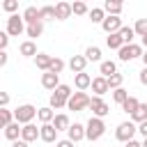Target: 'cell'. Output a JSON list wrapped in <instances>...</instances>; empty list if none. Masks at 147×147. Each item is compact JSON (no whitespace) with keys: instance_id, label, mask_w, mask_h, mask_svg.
Wrapping results in <instances>:
<instances>
[{"instance_id":"obj_1","label":"cell","mask_w":147,"mask_h":147,"mask_svg":"<svg viewBox=\"0 0 147 147\" xmlns=\"http://www.w3.org/2000/svg\"><path fill=\"white\" fill-rule=\"evenodd\" d=\"M71 94H74V92H71V87H69V85H60V87L51 94V103H48V106H51L53 110H60V108H64V106L69 103Z\"/></svg>"},{"instance_id":"obj_2","label":"cell","mask_w":147,"mask_h":147,"mask_svg":"<svg viewBox=\"0 0 147 147\" xmlns=\"http://www.w3.org/2000/svg\"><path fill=\"white\" fill-rule=\"evenodd\" d=\"M103 133H106V122H103L101 117H90L87 124H85V138L94 142V140H99Z\"/></svg>"},{"instance_id":"obj_3","label":"cell","mask_w":147,"mask_h":147,"mask_svg":"<svg viewBox=\"0 0 147 147\" xmlns=\"http://www.w3.org/2000/svg\"><path fill=\"white\" fill-rule=\"evenodd\" d=\"M37 113H39V108H34L32 103H23V106H18L14 110V117H16V122L21 126H25V124H32V119L37 117Z\"/></svg>"},{"instance_id":"obj_4","label":"cell","mask_w":147,"mask_h":147,"mask_svg":"<svg viewBox=\"0 0 147 147\" xmlns=\"http://www.w3.org/2000/svg\"><path fill=\"white\" fill-rule=\"evenodd\" d=\"M138 133V126H136V122H122V124H117V129H115V138L119 140V142H129V140H133V136Z\"/></svg>"},{"instance_id":"obj_5","label":"cell","mask_w":147,"mask_h":147,"mask_svg":"<svg viewBox=\"0 0 147 147\" xmlns=\"http://www.w3.org/2000/svg\"><path fill=\"white\" fill-rule=\"evenodd\" d=\"M90 101H92V96H87L85 92H74L71 99H69V103H67V108L74 110V113H80V110L90 108Z\"/></svg>"},{"instance_id":"obj_6","label":"cell","mask_w":147,"mask_h":147,"mask_svg":"<svg viewBox=\"0 0 147 147\" xmlns=\"http://www.w3.org/2000/svg\"><path fill=\"white\" fill-rule=\"evenodd\" d=\"M25 21H23V16H18V14H11L9 18H7V34L9 37H18V34H23L25 32Z\"/></svg>"},{"instance_id":"obj_7","label":"cell","mask_w":147,"mask_h":147,"mask_svg":"<svg viewBox=\"0 0 147 147\" xmlns=\"http://www.w3.org/2000/svg\"><path fill=\"white\" fill-rule=\"evenodd\" d=\"M117 53H119V60H122V62H131V60H136V57H142L145 51H142L140 44H126V46H122Z\"/></svg>"},{"instance_id":"obj_8","label":"cell","mask_w":147,"mask_h":147,"mask_svg":"<svg viewBox=\"0 0 147 147\" xmlns=\"http://www.w3.org/2000/svg\"><path fill=\"white\" fill-rule=\"evenodd\" d=\"M90 110H92V117H106L108 113H110V106L101 99V96H92V101H90Z\"/></svg>"},{"instance_id":"obj_9","label":"cell","mask_w":147,"mask_h":147,"mask_svg":"<svg viewBox=\"0 0 147 147\" xmlns=\"http://www.w3.org/2000/svg\"><path fill=\"white\" fill-rule=\"evenodd\" d=\"M101 28H103L106 34H115V32H119L124 25H122V18H119V16H106V21L101 23Z\"/></svg>"},{"instance_id":"obj_10","label":"cell","mask_w":147,"mask_h":147,"mask_svg":"<svg viewBox=\"0 0 147 147\" xmlns=\"http://www.w3.org/2000/svg\"><path fill=\"white\" fill-rule=\"evenodd\" d=\"M41 85L46 87V90H51V92H55L62 83H60V76L57 74H53V71H46V74H41Z\"/></svg>"},{"instance_id":"obj_11","label":"cell","mask_w":147,"mask_h":147,"mask_svg":"<svg viewBox=\"0 0 147 147\" xmlns=\"http://www.w3.org/2000/svg\"><path fill=\"white\" fill-rule=\"evenodd\" d=\"M67 138H69L71 142H80V140L85 138V124L74 122V124L69 126V131H67Z\"/></svg>"},{"instance_id":"obj_12","label":"cell","mask_w":147,"mask_h":147,"mask_svg":"<svg viewBox=\"0 0 147 147\" xmlns=\"http://www.w3.org/2000/svg\"><path fill=\"white\" fill-rule=\"evenodd\" d=\"M39 138L44 140V142H57V129L53 126V124H41L39 126Z\"/></svg>"},{"instance_id":"obj_13","label":"cell","mask_w":147,"mask_h":147,"mask_svg":"<svg viewBox=\"0 0 147 147\" xmlns=\"http://www.w3.org/2000/svg\"><path fill=\"white\" fill-rule=\"evenodd\" d=\"M92 80H94V78H92L90 74H85V71L74 76V85H76V90H78V92H85L87 87H92Z\"/></svg>"},{"instance_id":"obj_14","label":"cell","mask_w":147,"mask_h":147,"mask_svg":"<svg viewBox=\"0 0 147 147\" xmlns=\"http://www.w3.org/2000/svg\"><path fill=\"white\" fill-rule=\"evenodd\" d=\"M108 90H110V85H108V78H103V76H96V78L92 80V92H94V96H103Z\"/></svg>"},{"instance_id":"obj_15","label":"cell","mask_w":147,"mask_h":147,"mask_svg":"<svg viewBox=\"0 0 147 147\" xmlns=\"http://www.w3.org/2000/svg\"><path fill=\"white\" fill-rule=\"evenodd\" d=\"M85 67H87V57H85V55H71V60H69V69H71L74 74H83Z\"/></svg>"},{"instance_id":"obj_16","label":"cell","mask_w":147,"mask_h":147,"mask_svg":"<svg viewBox=\"0 0 147 147\" xmlns=\"http://www.w3.org/2000/svg\"><path fill=\"white\" fill-rule=\"evenodd\" d=\"M71 14H74V9H71L69 2H57V5H55V21H64V18H69Z\"/></svg>"},{"instance_id":"obj_17","label":"cell","mask_w":147,"mask_h":147,"mask_svg":"<svg viewBox=\"0 0 147 147\" xmlns=\"http://www.w3.org/2000/svg\"><path fill=\"white\" fill-rule=\"evenodd\" d=\"M18 53H21L23 57H37V55H39V53H37V44H34L32 39L23 41V44L18 46Z\"/></svg>"},{"instance_id":"obj_18","label":"cell","mask_w":147,"mask_h":147,"mask_svg":"<svg viewBox=\"0 0 147 147\" xmlns=\"http://www.w3.org/2000/svg\"><path fill=\"white\" fill-rule=\"evenodd\" d=\"M39 129L34 126V124H25L23 126V131H21V140H25V142H32V140H37L39 138Z\"/></svg>"},{"instance_id":"obj_19","label":"cell","mask_w":147,"mask_h":147,"mask_svg":"<svg viewBox=\"0 0 147 147\" xmlns=\"http://www.w3.org/2000/svg\"><path fill=\"white\" fill-rule=\"evenodd\" d=\"M122 9H124V5L117 2V0H106V2H103V11H106L108 16H119Z\"/></svg>"},{"instance_id":"obj_20","label":"cell","mask_w":147,"mask_h":147,"mask_svg":"<svg viewBox=\"0 0 147 147\" xmlns=\"http://www.w3.org/2000/svg\"><path fill=\"white\" fill-rule=\"evenodd\" d=\"M99 74H101L103 78H110V76L117 74V64H115L113 60H103V62L99 64Z\"/></svg>"},{"instance_id":"obj_21","label":"cell","mask_w":147,"mask_h":147,"mask_svg":"<svg viewBox=\"0 0 147 147\" xmlns=\"http://www.w3.org/2000/svg\"><path fill=\"white\" fill-rule=\"evenodd\" d=\"M37 119H39L41 124H53V119H55V110H53L51 106H44V108H39Z\"/></svg>"},{"instance_id":"obj_22","label":"cell","mask_w":147,"mask_h":147,"mask_svg":"<svg viewBox=\"0 0 147 147\" xmlns=\"http://www.w3.org/2000/svg\"><path fill=\"white\" fill-rule=\"evenodd\" d=\"M21 131H23V126H21L18 122H14V124H9V126L5 129V138L11 140V142H16V140H21Z\"/></svg>"},{"instance_id":"obj_23","label":"cell","mask_w":147,"mask_h":147,"mask_svg":"<svg viewBox=\"0 0 147 147\" xmlns=\"http://www.w3.org/2000/svg\"><path fill=\"white\" fill-rule=\"evenodd\" d=\"M21 16H23V21H25L28 25H32V23L41 21V16H39V9H37V7H32V5H30V7H25V11H23Z\"/></svg>"},{"instance_id":"obj_24","label":"cell","mask_w":147,"mask_h":147,"mask_svg":"<svg viewBox=\"0 0 147 147\" xmlns=\"http://www.w3.org/2000/svg\"><path fill=\"white\" fill-rule=\"evenodd\" d=\"M51 62H53V55H48V53H39V55L34 57V64H37V69H41L44 74L51 69Z\"/></svg>"},{"instance_id":"obj_25","label":"cell","mask_w":147,"mask_h":147,"mask_svg":"<svg viewBox=\"0 0 147 147\" xmlns=\"http://www.w3.org/2000/svg\"><path fill=\"white\" fill-rule=\"evenodd\" d=\"M53 126L57 129V133H60V131H69V126H71V122H69V115H64V113L55 115V119H53Z\"/></svg>"},{"instance_id":"obj_26","label":"cell","mask_w":147,"mask_h":147,"mask_svg":"<svg viewBox=\"0 0 147 147\" xmlns=\"http://www.w3.org/2000/svg\"><path fill=\"white\" fill-rule=\"evenodd\" d=\"M41 32H44V21H37V23H32V25H28V28H25V34H28L30 39L41 37Z\"/></svg>"},{"instance_id":"obj_27","label":"cell","mask_w":147,"mask_h":147,"mask_svg":"<svg viewBox=\"0 0 147 147\" xmlns=\"http://www.w3.org/2000/svg\"><path fill=\"white\" fill-rule=\"evenodd\" d=\"M106 46H108L110 51H119V48L124 46V41H122V37H119V32L108 34V37H106Z\"/></svg>"},{"instance_id":"obj_28","label":"cell","mask_w":147,"mask_h":147,"mask_svg":"<svg viewBox=\"0 0 147 147\" xmlns=\"http://www.w3.org/2000/svg\"><path fill=\"white\" fill-rule=\"evenodd\" d=\"M85 57H87V62H103L99 46H87V48H85Z\"/></svg>"},{"instance_id":"obj_29","label":"cell","mask_w":147,"mask_h":147,"mask_svg":"<svg viewBox=\"0 0 147 147\" xmlns=\"http://www.w3.org/2000/svg\"><path fill=\"white\" fill-rule=\"evenodd\" d=\"M138 108H140V101H138L136 96H129V99H126V101L122 103V110H124L126 115H133V113H136Z\"/></svg>"},{"instance_id":"obj_30","label":"cell","mask_w":147,"mask_h":147,"mask_svg":"<svg viewBox=\"0 0 147 147\" xmlns=\"http://www.w3.org/2000/svg\"><path fill=\"white\" fill-rule=\"evenodd\" d=\"M14 122H16L14 113H11L9 108H0V124H2V129H7V126L14 124Z\"/></svg>"},{"instance_id":"obj_31","label":"cell","mask_w":147,"mask_h":147,"mask_svg":"<svg viewBox=\"0 0 147 147\" xmlns=\"http://www.w3.org/2000/svg\"><path fill=\"white\" fill-rule=\"evenodd\" d=\"M131 122H136V124H142V122H147V103H140V108L131 115Z\"/></svg>"},{"instance_id":"obj_32","label":"cell","mask_w":147,"mask_h":147,"mask_svg":"<svg viewBox=\"0 0 147 147\" xmlns=\"http://www.w3.org/2000/svg\"><path fill=\"white\" fill-rule=\"evenodd\" d=\"M90 21L101 25V23L106 21V11H103V7H94V9H90Z\"/></svg>"},{"instance_id":"obj_33","label":"cell","mask_w":147,"mask_h":147,"mask_svg":"<svg viewBox=\"0 0 147 147\" xmlns=\"http://www.w3.org/2000/svg\"><path fill=\"white\" fill-rule=\"evenodd\" d=\"M119 37H122V41H124V46H126V44H133V37H136V30H133V28H129V25H124V28L119 30Z\"/></svg>"},{"instance_id":"obj_34","label":"cell","mask_w":147,"mask_h":147,"mask_svg":"<svg viewBox=\"0 0 147 147\" xmlns=\"http://www.w3.org/2000/svg\"><path fill=\"white\" fill-rule=\"evenodd\" d=\"M39 16H41V21H55V7H51V5H46V7H39Z\"/></svg>"},{"instance_id":"obj_35","label":"cell","mask_w":147,"mask_h":147,"mask_svg":"<svg viewBox=\"0 0 147 147\" xmlns=\"http://www.w3.org/2000/svg\"><path fill=\"white\" fill-rule=\"evenodd\" d=\"M129 96H131V94H129L124 87H119V90H113V101H115V103H119V106H122V103H124Z\"/></svg>"},{"instance_id":"obj_36","label":"cell","mask_w":147,"mask_h":147,"mask_svg":"<svg viewBox=\"0 0 147 147\" xmlns=\"http://www.w3.org/2000/svg\"><path fill=\"white\" fill-rule=\"evenodd\" d=\"M64 67H67V64H64V60H62V57H53V62H51V69H48V71H53V74H57V76H60Z\"/></svg>"},{"instance_id":"obj_37","label":"cell","mask_w":147,"mask_h":147,"mask_svg":"<svg viewBox=\"0 0 147 147\" xmlns=\"http://www.w3.org/2000/svg\"><path fill=\"white\" fill-rule=\"evenodd\" d=\"M133 30H136L138 37H145V34H147V18H138L136 25H133Z\"/></svg>"},{"instance_id":"obj_38","label":"cell","mask_w":147,"mask_h":147,"mask_svg":"<svg viewBox=\"0 0 147 147\" xmlns=\"http://www.w3.org/2000/svg\"><path fill=\"white\" fill-rule=\"evenodd\" d=\"M122 83H124V76H122V74H115V76H110V78H108L110 90H119V87H122Z\"/></svg>"},{"instance_id":"obj_39","label":"cell","mask_w":147,"mask_h":147,"mask_svg":"<svg viewBox=\"0 0 147 147\" xmlns=\"http://www.w3.org/2000/svg\"><path fill=\"white\" fill-rule=\"evenodd\" d=\"M71 9H74V14H78V16L90 14V9H87V5H85V2H74V5H71Z\"/></svg>"},{"instance_id":"obj_40","label":"cell","mask_w":147,"mask_h":147,"mask_svg":"<svg viewBox=\"0 0 147 147\" xmlns=\"http://www.w3.org/2000/svg\"><path fill=\"white\" fill-rule=\"evenodd\" d=\"M2 9L9 11V16H11V14L18 9V2H16V0H5V2H2Z\"/></svg>"},{"instance_id":"obj_41","label":"cell","mask_w":147,"mask_h":147,"mask_svg":"<svg viewBox=\"0 0 147 147\" xmlns=\"http://www.w3.org/2000/svg\"><path fill=\"white\" fill-rule=\"evenodd\" d=\"M7 44H9V34H7V30H5V32H0V48L5 51Z\"/></svg>"},{"instance_id":"obj_42","label":"cell","mask_w":147,"mask_h":147,"mask_svg":"<svg viewBox=\"0 0 147 147\" xmlns=\"http://www.w3.org/2000/svg\"><path fill=\"white\" fill-rule=\"evenodd\" d=\"M74 145H76V142H71L69 138H64V140H57V142H55V147H74Z\"/></svg>"},{"instance_id":"obj_43","label":"cell","mask_w":147,"mask_h":147,"mask_svg":"<svg viewBox=\"0 0 147 147\" xmlns=\"http://www.w3.org/2000/svg\"><path fill=\"white\" fill-rule=\"evenodd\" d=\"M7 103H9V94H7V92H0V106L7 108Z\"/></svg>"},{"instance_id":"obj_44","label":"cell","mask_w":147,"mask_h":147,"mask_svg":"<svg viewBox=\"0 0 147 147\" xmlns=\"http://www.w3.org/2000/svg\"><path fill=\"white\" fill-rule=\"evenodd\" d=\"M138 133H140L142 138H147V122H142V124H138Z\"/></svg>"},{"instance_id":"obj_45","label":"cell","mask_w":147,"mask_h":147,"mask_svg":"<svg viewBox=\"0 0 147 147\" xmlns=\"http://www.w3.org/2000/svg\"><path fill=\"white\" fill-rule=\"evenodd\" d=\"M140 83L147 85V67H142V71H140Z\"/></svg>"},{"instance_id":"obj_46","label":"cell","mask_w":147,"mask_h":147,"mask_svg":"<svg viewBox=\"0 0 147 147\" xmlns=\"http://www.w3.org/2000/svg\"><path fill=\"white\" fill-rule=\"evenodd\" d=\"M7 64V51H0V67Z\"/></svg>"},{"instance_id":"obj_47","label":"cell","mask_w":147,"mask_h":147,"mask_svg":"<svg viewBox=\"0 0 147 147\" xmlns=\"http://www.w3.org/2000/svg\"><path fill=\"white\" fill-rule=\"evenodd\" d=\"M11 147H30V142H25V140H16V142H11Z\"/></svg>"},{"instance_id":"obj_48","label":"cell","mask_w":147,"mask_h":147,"mask_svg":"<svg viewBox=\"0 0 147 147\" xmlns=\"http://www.w3.org/2000/svg\"><path fill=\"white\" fill-rule=\"evenodd\" d=\"M124 147H142V142H138V140H129Z\"/></svg>"},{"instance_id":"obj_49","label":"cell","mask_w":147,"mask_h":147,"mask_svg":"<svg viewBox=\"0 0 147 147\" xmlns=\"http://www.w3.org/2000/svg\"><path fill=\"white\" fill-rule=\"evenodd\" d=\"M140 46H142V48H147V34H145V37H140Z\"/></svg>"},{"instance_id":"obj_50","label":"cell","mask_w":147,"mask_h":147,"mask_svg":"<svg viewBox=\"0 0 147 147\" xmlns=\"http://www.w3.org/2000/svg\"><path fill=\"white\" fill-rule=\"evenodd\" d=\"M140 60H142V64H145V67H147V51H145V53H142V57H140Z\"/></svg>"},{"instance_id":"obj_51","label":"cell","mask_w":147,"mask_h":147,"mask_svg":"<svg viewBox=\"0 0 147 147\" xmlns=\"http://www.w3.org/2000/svg\"><path fill=\"white\" fill-rule=\"evenodd\" d=\"M142 147H147V138H145V140H142Z\"/></svg>"}]
</instances>
